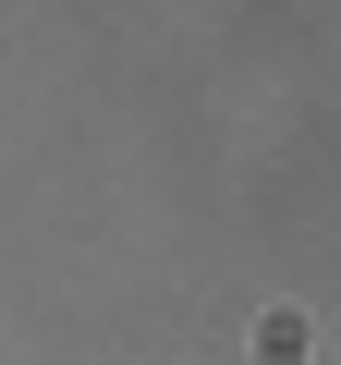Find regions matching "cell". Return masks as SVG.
Masks as SVG:
<instances>
[]
</instances>
